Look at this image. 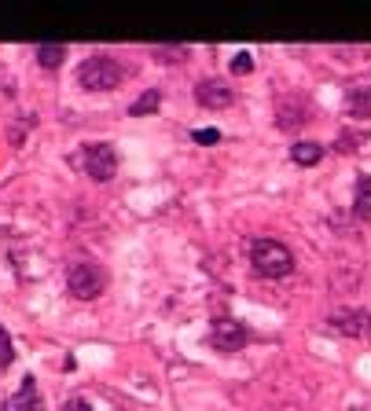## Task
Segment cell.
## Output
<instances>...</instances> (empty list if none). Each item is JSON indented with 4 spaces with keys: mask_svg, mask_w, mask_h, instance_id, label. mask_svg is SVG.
<instances>
[{
    "mask_svg": "<svg viewBox=\"0 0 371 411\" xmlns=\"http://www.w3.org/2000/svg\"><path fill=\"white\" fill-rule=\"evenodd\" d=\"M122 81H125V67L107 52H96L77 67V85L85 92H110V89H118Z\"/></svg>",
    "mask_w": 371,
    "mask_h": 411,
    "instance_id": "1",
    "label": "cell"
},
{
    "mask_svg": "<svg viewBox=\"0 0 371 411\" xmlns=\"http://www.w3.org/2000/svg\"><path fill=\"white\" fill-rule=\"evenodd\" d=\"M250 265L265 279H283V275L294 272V254L276 239H254L250 242Z\"/></svg>",
    "mask_w": 371,
    "mask_h": 411,
    "instance_id": "2",
    "label": "cell"
},
{
    "mask_svg": "<svg viewBox=\"0 0 371 411\" xmlns=\"http://www.w3.org/2000/svg\"><path fill=\"white\" fill-rule=\"evenodd\" d=\"M67 287H70L74 298H82V301L100 298V294L107 290V268L100 265V261H74V265L67 268Z\"/></svg>",
    "mask_w": 371,
    "mask_h": 411,
    "instance_id": "3",
    "label": "cell"
},
{
    "mask_svg": "<svg viewBox=\"0 0 371 411\" xmlns=\"http://www.w3.org/2000/svg\"><path fill=\"white\" fill-rule=\"evenodd\" d=\"M77 162L85 166V173L92 176V180H110L115 176V169H118V155H115V147L110 143H89L82 155H77Z\"/></svg>",
    "mask_w": 371,
    "mask_h": 411,
    "instance_id": "4",
    "label": "cell"
},
{
    "mask_svg": "<svg viewBox=\"0 0 371 411\" xmlns=\"http://www.w3.org/2000/svg\"><path fill=\"white\" fill-rule=\"evenodd\" d=\"M247 341H250V334L239 320H217L209 327V345H214L217 353H239Z\"/></svg>",
    "mask_w": 371,
    "mask_h": 411,
    "instance_id": "5",
    "label": "cell"
},
{
    "mask_svg": "<svg viewBox=\"0 0 371 411\" xmlns=\"http://www.w3.org/2000/svg\"><path fill=\"white\" fill-rule=\"evenodd\" d=\"M331 331L349 338H371V316L360 308H338L331 316Z\"/></svg>",
    "mask_w": 371,
    "mask_h": 411,
    "instance_id": "6",
    "label": "cell"
},
{
    "mask_svg": "<svg viewBox=\"0 0 371 411\" xmlns=\"http://www.w3.org/2000/svg\"><path fill=\"white\" fill-rule=\"evenodd\" d=\"M195 100H199L202 107H209V110H224V107H232L235 92H232L228 81H217V77H214V81H199Z\"/></svg>",
    "mask_w": 371,
    "mask_h": 411,
    "instance_id": "7",
    "label": "cell"
},
{
    "mask_svg": "<svg viewBox=\"0 0 371 411\" xmlns=\"http://www.w3.org/2000/svg\"><path fill=\"white\" fill-rule=\"evenodd\" d=\"M305 118H309V103H305L298 92L283 96L280 107H276V125L290 133V129H301V125H305Z\"/></svg>",
    "mask_w": 371,
    "mask_h": 411,
    "instance_id": "8",
    "label": "cell"
},
{
    "mask_svg": "<svg viewBox=\"0 0 371 411\" xmlns=\"http://www.w3.org/2000/svg\"><path fill=\"white\" fill-rule=\"evenodd\" d=\"M4 411H44V397H41V389H37V382L30 374H26V382L8 397Z\"/></svg>",
    "mask_w": 371,
    "mask_h": 411,
    "instance_id": "9",
    "label": "cell"
},
{
    "mask_svg": "<svg viewBox=\"0 0 371 411\" xmlns=\"http://www.w3.org/2000/svg\"><path fill=\"white\" fill-rule=\"evenodd\" d=\"M346 110H349V118H371V81H357V85H349Z\"/></svg>",
    "mask_w": 371,
    "mask_h": 411,
    "instance_id": "10",
    "label": "cell"
},
{
    "mask_svg": "<svg viewBox=\"0 0 371 411\" xmlns=\"http://www.w3.org/2000/svg\"><path fill=\"white\" fill-rule=\"evenodd\" d=\"M353 206H357V217L371 221V176L360 173L357 176V195H353Z\"/></svg>",
    "mask_w": 371,
    "mask_h": 411,
    "instance_id": "11",
    "label": "cell"
},
{
    "mask_svg": "<svg viewBox=\"0 0 371 411\" xmlns=\"http://www.w3.org/2000/svg\"><path fill=\"white\" fill-rule=\"evenodd\" d=\"M63 59H67V48L63 44H37V63L44 70H59Z\"/></svg>",
    "mask_w": 371,
    "mask_h": 411,
    "instance_id": "12",
    "label": "cell"
},
{
    "mask_svg": "<svg viewBox=\"0 0 371 411\" xmlns=\"http://www.w3.org/2000/svg\"><path fill=\"white\" fill-rule=\"evenodd\" d=\"M290 158H294L298 166H316V162L324 158V147L305 140V143H294V147H290Z\"/></svg>",
    "mask_w": 371,
    "mask_h": 411,
    "instance_id": "13",
    "label": "cell"
},
{
    "mask_svg": "<svg viewBox=\"0 0 371 411\" xmlns=\"http://www.w3.org/2000/svg\"><path fill=\"white\" fill-rule=\"evenodd\" d=\"M158 103H162V92H158V89H148L133 107H129V114H133V118H140V114H155V110H158Z\"/></svg>",
    "mask_w": 371,
    "mask_h": 411,
    "instance_id": "14",
    "label": "cell"
},
{
    "mask_svg": "<svg viewBox=\"0 0 371 411\" xmlns=\"http://www.w3.org/2000/svg\"><path fill=\"white\" fill-rule=\"evenodd\" d=\"M151 56H162V63H181V59L188 56V48H184V44H176V48L158 44V48H151Z\"/></svg>",
    "mask_w": 371,
    "mask_h": 411,
    "instance_id": "15",
    "label": "cell"
},
{
    "mask_svg": "<svg viewBox=\"0 0 371 411\" xmlns=\"http://www.w3.org/2000/svg\"><path fill=\"white\" fill-rule=\"evenodd\" d=\"M11 360H15V349H11V338L4 331V323H0V371L11 367Z\"/></svg>",
    "mask_w": 371,
    "mask_h": 411,
    "instance_id": "16",
    "label": "cell"
},
{
    "mask_svg": "<svg viewBox=\"0 0 371 411\" xmlns=\"http://www.w3.org/2000/svg\"><path fill=\"white\" fill-rule=\"evenodd\" d=\"M364 140H367L364 133H342V136H338V151H342V155H353V151H360L357 143H364Z\"/></svg>",
    "mask_w": 371,
    "mask_h": 411,
    "instance_id": "17",
    "label": "cell"
},
{
    "mask_svg": "<svg viewBox=\"0 0 371 411\" xmlns=\"http://www.w3.org/2000/svg\"><path fill=\"white\" fill-rule=\"evenodd\" d=\"M254 70V59H250V52H239L235 59H232V74H250Z\"/></svg>",
    "mask_w": 371,
    "mask_h": 411,
    "instance_id": "18",
    "label": "cell"
},
{
    "mask_svg": "<svg viewBox=\"0 0 371 411\" xmlns=\"http://www.w3.org/2000/svg\"><path fill=\"white\" fill-rule=\"evenodd\" d=\"M195 143H221L217 129H195Z\"/></svg>",
    "mask_w": 371,
    "mask_h": 411,
    "instance_id": "19",
    "label": "cell"
},
{
    "mask_svg": "<svg viewBox=\"0 0 371 411\" xmlns=\"http://www.w3.org/2000/svg\"><path fill=\"white\" fill-rule=\"evenodd\" d=\"M63 411H92V404H89L85 397H74V400L63 404Z\"/></svg>",
    "mask_w": 371,
    "mask_h": 411,
    "instance_id": "20",
    "label": "cell"
}]
</instances>
